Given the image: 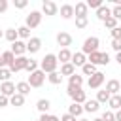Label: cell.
<instances>
[{
    "label": "cell",
    "mask_w": 121,
    "mask_h": 121,
    "mask_svg": "<svg viewBox=\"0 0 121 121\" xmlns=\"http://www.w3.org/2000/svg\"><path fill=\"white\" fill-rule=\"evenodd\" d=\"M57 66H59V59H57V55H53V53H47V55L42 59V62H40V70H43L45 74L57 72Z\"/></svg>",
    "instance_id": "obj_1"
},
{
    "label": "cell",
    "mask_w": 121,
    "mask_h": 121,
    "mask_svg": "<svg viewBox=\"0 0 121 121\" xmlns=\"http://www.w3.org/2000/svg\"><path fill=\"white\" fill-rule=\"evenodd\" d=\"M66 93H68V96L72 98V102H76V104H85L87 102V95H85V91H81V87H72V85H68V89H66Z\"/></svg>",
    "instance_id": "obj_2"
},
{
    "label": "cell",
    "mask_w": 121,
    "mask_h": 121,
    "mask_svg": "<svg viewBox=\"0 0 121 121\" xmlns=\"http://www.w3.org/2000/svg\"><path fill=\"white\" fill-rule=\"evenodd\" d=\"M98 45H100V40H98L96 36H89V38L83 42V45H81V53H85V55L89 57L91 53L98 51Z\"/></svg>",
    "instance_id": "obj_3"
},
{
    "label": "cell",
    "mask_w": 121,
    "mask_h": 121,
    "mask_svg": "<svg viewBox=\"0 0 121 121\" xmlns=\"http://www.w3.org/2000/svg\"><path fill=\"white\" fill-rule=\"evenodd\" d=\"M45 79H47L45 72L38 68L36 72H32V74L28 76V79H26V81H28V85H30V87H36V89H38V87H42V85H43V81H45Z\"/></svg>",
    "instance_id": "obj_4"
},
{
    "label": "cell",
    "mask_w": 121,
    "mask_h": 121,
    "mask_svg": "<svg viewBox=\"0 0 121 121\" xmlns=\"http://www.w3.org/2000/svg\"><path fill=\"white\" fill-rule=\"evenodd\" d=\"M87 62H91V64H108L110 62V55L108 53H102V51H95V53H91L89 57H87Z\"/></svg>",
    "instance_id": "obj_5"
},
{
    "label": "cell",
    "mask_w": 121,
    "mask_h": 121,
    "mask_svg": "<svg viewBox=\"0 0 121 121\" xmlns=\"http://www.w3.org/2000/svg\"><path fill=\"white\" fill-rule=\"evenodd\" d=\"M40 23H42V11H30V13L26 15L25 26H28V28H36V26H40Z\"/></svg>",
    "instance_id": "obj_6"
},
{
    "label": "cell",
    "mask_w": 121,
    "mask_h": 121,
    "mask_svg": "<svg viewBox=\"0 0 121 121\" xmlns=\"http://www.w3.org/2000/svg\"><path fill=\"white\" fill-rule=\"evenodd\" d=\"M26 64H28V57H15V60H13V64L9 66V70H11V74H17V72H21V70H25L26 68Z\"/></svg>",
    "instance_id": "obj_7"
},
{
    "label": "cell",
    "mask_w": 121,
    "mask_h": 121,
    "mask_svg": "<svg viewBox=\"0 0 121 121\" xmlns=\"http://www.w3.org/2000/svg\"><path fill=\"white\" fill-rule=\"evenodd\" d=\"M42 13H43V15H57V13H59V6H57L53 0H43V4H42Z\"/></svg>",
    "instance_id": "obj_8"
},
{
    "label": "cell",
    "mask_w": 121,
    "mask_h": 121,
    "mask_svg": "<svg viewBox=\"0 0 121 121\" xmlns=\"http://www.w3.org/2000/svg\"><path fill=\"white\" fill-rule=\"evenodd\" d=\"M104 74L102 72H96L95 76H91L89 79H87V85H89V89H100V85L104 83Z\"/></svg>",
    "instance_id": "obj_9"
},
{
    "label": "cell",
    "mask_w": 121,
    "mask_h": 121,
    "mask_svg": "<svg viewBox=\"0 0 121 121\" xmlns=\"http://www.w3.org/2000/svg\"><path fill=\"white\" fill-rule=\"evenodd\" d=\"M15 93H17L15 83H11V81H4V83H0V95H4V96H8V98H11Z\"/></svg>",
    "instance_id": "obj_10"
},
{
    "label": "cell",
    "mask_w": 121,
    "mask_h": 121,
    "mask_svg": "<svg viewBox=\"0 0 121 121\" xmlns=\"http://www.w3.org/2000/svg\"><path fill=\"white\" fill-rule=\"evenodd\" d=\"M11 53H13L15 57H23V55L26 53V42H23V40L13 42V43H11Z\"/></svg>",
    "instance_id": "obj_11"
},
{
    "label": "cell",
    "mask_w": 121,
    "mask_h": 121,
    "mask_svg": "<svg viewBox=\"0 0 121 121\" xmlns=\"http://www.w3.org/2000/svg\"><path fill=\"white\" fill-rule=\"evenodd\" d=\"M40 49H42V40L36 38V36H32V38L26 42V51L32 55V53H38Z\"/></svg>",
    "instance_id": "obj_12"
},
{
    "label": "cell",
    "mask_w": 121,
    "mask_h": 121,
    "mask_svg": "<svg viewBox=\"0 0 121 121\" xmlns=\"http://www.w3.org/2000/svg\"><path fill=\"white\" fill-rule=\"evenodd\" d=\"M57 43L62 47V49H68V45H72V36L68 32H59L57 34Z\"/></svg>",
    "instance_id": "obj_13"
},
{
    "label": "cell",
    "mask_w": 121,
    "mask_h": 121,
    "mask_svg": "<svg viewBox=\"0 0 121 121\" xmlns=\"http://www.w3.org/2000/svg\"><path fill=\"white\" fill-rule=\"evenodd\" d=\"M74 66H79V68H83L85 64H87V55L85 53H81V51H76L74 55H72V60H70Z\"/></svg>",
    "instance_id": "obj_14"
},
{
    "label": "cell",
    "mask_w": 121,
    "mask_h": 121,
    "mask_svg": "<svg viewBox=\"0 0 121 121\" xmlns=\"http://www.w3.org/2000/svg\"><path fill=\"white\" fill-rule=\"evenodd\" d=\"M106 91L113 96V95H119V91H121V83L117 81V79H110V81H106Z\"/></svg>",
    "instance_id": "obj_15"
},
{
    "label": "cell",
    "mask_w": 121,
    "mask_h": 121,
    "mask_svg": "<svg viewBox=\"0 0 121 121\" xmlns=\"http://www.w3.org/2000/svg\"><path fill=\"white\" fill-rule=\"evenodd\" d=\"M59 11H60V17L62 19H72L74 17V6L72 4H62L59 8Z\"/></svg>",
    "instance_id": "obj_16"
},
{
    "label": "cell",
    "mask_w": 121,
    "mask_h": 121,
    "mask_svg": "<svg viewBox=\"0 0 121 121\" xmlns=\"http://www.w3.org/2000/svg\"><path fill=\"white\" fill-rule=\"evenodd\" d=\"M98 108H100V104H98L96 98H95V100H89V98H87V102L83 104V112H87V113H96Z\"/></svg>",
    "instance_id": "obj_17"
},
{
    "label": "cell",
    "mask_w": 121,
    "mask_h": 121,
    "mask_svg": "<svg viewBox=\"0 0 121 121\" xmlns=\"http://www.w3.org/2000/svg\"><path fill=\"white\" fill-rule=\"evenodd\" d=\"M87 11H89V8H87L85 2H78L74 6V15L76 17H87Z\"/></svg>",
    "instance_id": "obj_18"
},
{
    "label": "cell",
    "mask_w": 121,
    "mask_h": 121,
    "mask_svg": "<svg viewBox=\"0 0 121 121\" xmlns=\"http://www.w3.org/2000/svg\"><path fill=\"white\" fill-rule=\"evenodd\" d=\"M96 17H98V19L104 23L108 17H112V8H108V6H104V4H102V6L96 9Z\"/></svg>",
    "instance_id": "obj_19"
},
{
    "label": "cell",
    "mask_w": 121,
    "mask_h": 121,
    "mask_svg": "<svg viewBox=\"0 0 121 121\" xmlns=\"http://www.w3.org/2000/svg\"><path fill=\"white\" fill-rule=\"evenodd\" d=\"M72 55H74V53H72L70 49H60V51H59V55H57V59H59V62H60V64H66V62H70V60H72Z\"/></svg>",
    "instance_id": "obj_20"
},
{
    "label": "cell",
    "mask_w": 121,
    "mask_h": 121,
    "mask_svg": "<svg viewBox=\"0 0 121 121\" xmlns=\"http://www.w3.org/2000/svg\"><path fill=\"white\" fill-rule=\"evenodd\" d=\"M13 60H15V55L11 53V49L2 53V62H4V66H6V68H9V66L13 64Z\"/></svg>",
    "instance_id": "obj_21"
},
{
    "label": "cell",
    "mask_w": 121,
    "mask_h": 121,
    "mask_svg": "<svg viewBox=\"0 0 121 121\" xmlns=\"http://www.w3.org/2000/svg\"><path fill=\"white\" fill-rule=\"evenodd\" d=\"M60 74L62 76H74L76 74V66L72 64V62H66V64H60Z\"/></svg>",
    "instance_id": "obj_22"
},
{
    "label": "cell",
    "mask_w": 121,
    "mask_h": 121,
    "mask_svg": "<svg viewBox=\"0 0 121 121\" xmlns=\"http://www.w3.org/2000/svg\"><path fill=\"white\" fill-rule=\"evenodd\" d=\"M15 89H17V93H19V95L26 96V95L30 93V89H32V87L28 85V81H19V83L15 85Z\"/></svg>",
    "instance_id": "obj_23"
},
{
    "label": "cell",
    "mask_w": 121,
    "mask_h": 121,
    "mask_svg": "<svg viewBox=\"0 0 121 121\" xmlns=\"http://www.w3.org/2000/svg\"><path fill=\"white\" fill-rule=\"evenodd\" d=\"M110 98H112V95H110L106 89L96 91V100H98V104H108V102H110Z\"/></svg>",
    "instance_id": "obj_24"
},
{
    "label": "cell",
    "mask_w": 121,
    "mask_h": 121,
    "mask_svg": "<svg viewBox=\"0 0 121 121\" xmlns=\"http://www.w3.org/2000/svg\"><path fill=\"white\" fill-rule=\"evenodd\" d=\"M68 113H70V115H74V117H79V115L83 113V106H81V104L72 102V104L68 106Z\"/></svg>",
    "instance_id": "obj_25"
},
{
    "label": "cell",
    "mask_w": 121,
    "mask_h": 121,
    "mask_svg": "<svg viewBox=\"0 0 121 121\" xmlns=\"http://www.w3.org/2000/svg\"><path fill=\"white\" fill-rule=\"evenodd\" d=\"M108 106H110V110L113 112H117V110H121V95H113L112 98H110V102H108Z\"/></svg>",
    "instance_id": "obj_26"
},
{
    "label": "cell",
    "mask_w": 121,
    "mask_h": 121,
    "mask_svg": "<svg viewBox=\"0 0 121 121\" xmlns=\"http://www.w3.org/2000/svg\"><path fill=\"white\" fill-rule=\"evenodd\" d=\"M4 38L9 42V43H13V42H17L19 40V34H17V28H8L6 32H4Z\"/></svg>",
    "instance_id": "obj_27"
},
{
    "label": "cell",
    "mask_w": 121,
    "mask_h": 121,
    "mask_svg": "<svg viewBox=\"0 0 121 121\" xmlns=\"http://www.w3.org/2000/svg\"><path fill=\"white\" fill-rule=\"evenodd\" d=\"M47 81L53 83V85H59V83H62V74L59 70L57 72H51V74H47Z\"/></svg>",
    "instance_id": "obj_28"
},
{
    "label": "cell",
    "mask_w": 121,
    "mask_h": 121,
    "mask_svg": "<svg viewBox=\"0 0 121 121\" xmlns=\"http://www.w3.org/2000/svg\"><path fill=\"white\" fill-rule=\"evenodd\" d=\"M36 108H38V112H42V113H47V110L51 108V102H49L47 98H40V100L36 102Z\"/></svg>",
    "instance_id": "obj_29"
},
{
    "label": "cell",
    "mask_w": 121,
    "mask_h": 121,
    "mask_svg": "<svg viewBox=\"0 0 121 121\" xmlns=\"http://www.w3.org/2000/svg\"><path fill=\"white\" fill-rule=\"evenodd\" d=\"M68 85H72V87H81V85H83V76H79V74L70 76V78H68Z\"/></svg>",
    "instance_id": "obj_30"
},
{
    "label": "cell",
    "mask_w": 121,
    "mask_h": 121,
    "mask_svg": "<svg viewBox=\"0 0 121 121\" xmlns=\"http://www.w3.org/2000/svg\"><path fill=\"white\" fill-rule=\"evenodd\" d=\"M9 104H11V106H15V108H21V106L25 104V96H23V95H19V93H15V95L9 98Z\"/></svg>",
    "instance_id": "obj_31"
},
{
    "label": "cell",
    "mask_w": 121,
    "mask_h": 121,
    "mask_svg": "<svg viewBox=\"0 0 121 121\" xmlns=\"http://www.w3.org/2000/svg\"><path fill=\"white\" fill-rule=\"evenodd\" d=\"M17 34H19V38H21V40H30V38H32V36H30V28H28V26H25V25L17 28Z\"/></svg>",
    "instance_id": "obj_32"
},
{
    "label": "cell",
    "mask_w": 121,
    "mask_h": 121,
    "mask_svg": "<svg viewBox=\"0 0 121 121\" xmlns=\"http://www.w3.org/2000/svg\"><path fill=\"white\" fill-rule=\"evenodd\" d=\"M81 72H83V76H89V78H91V76H95V74H96L98 70H96V66H95V64L87 62V64H85V66L81 68Z\"/></svg>",
    "instance_id": "obj_33"
},
{
    "label": "cell",
    "mask_w": 121,
    "mask_h": 121,
    "mask_svg": "<svg viewBox=\"0 0 121 121\" xmlns=\"http://www.w3.org/2000/svg\"><path fill=\"white\" fill-rule=\"evenodd\" d=\"M9 78H11V70L9 68H0V81L4 83V81H9Z\"/></svg>",
    "instance_id": "obj_34"
},
{
    "label": "cell",
    "mask_w": 121,
    "mask_h": 121,
    "mask_svg": "<svg viewBox=\"0 0 121 121\" xmlns=\"http://www.w3.org/2000/svg\"><path fill=\"white\" fill-rule=\"evenodd\" d=\"M104 26H106V28H110V30H113V28H115V26H119V25H117V19H115V17H108V19L104 21Z\"/></svg>",
    "instance_id": "obj_35"
},
{
    "label": "cell",
    "mask_w": 121,
    "mask_h": 121,
    "mask_svg": "<svg viewBox=\"0 0 121 121\" xmlns=\"http://www.w3.org/2000/svg\"><path fill=\"white\" fill-rule=\"evenodd\" d=\"M28 74H32V72H36L38 70V60H34V59H28V64H26V68H25Z\"/></svg>",
    "instance_id": "obj_36"
},
{
    "label": "cell",
    "mask_w": 121,
    "mask_h": 121,
    "mask_svg": "<svg viewBox=\"0 0 121 121\" xmlns=\"http://www.w3.org/2000/svg\"><path fill=\"white\" fill-rule=\"evenodd\" d=\"M87 25H89L87 17H76V28H85Z\"/></svg>",
    "instance_id": "obj_37"
},
{
    "label": "cell",
    "mask_w": 121,
    "mask_h": 121,
    "mask_svg": "<svg viewBox=\"0 0 121 121\" xmlns=\"http://www.w3.org/2000/svg\"><path fill=\"white\" fill-rule=\"evenodd\" d=\"M102 121H115V112H112V110L104 112L102 113Z\"/></svg>",
    "instance_id": "obj_38"
},
{
    "label": "cell",
    "mask_w": 121,
    "mask_h": 121,
    "mask_svg": "<svg viewBox=\"0 0 121 121\" xmlns=\"http://www.w3.org/2000/svg\"><path fill=\"white\" fill-rule=\"evenodd\" d=\"M40 121H60V117L51 115V113H42V115H40Z\"/></svg>",
    "instance_id": "obj_39"
},
{
    "label": "cell",
    "mask_w": 121,
    "mask_h": 121,
    "mask_svg": "<svg viewBox=\"0 0 121 121\" xmlns=\"http://www.w3.org/2000/svg\"><path fill=\"white\" fill-rule=\"evenodd\" d=\"M85 4H87V8H93V9H98V8L102 6V0H87Z\"/></svg>",
    "instance_id": "obj_40"
},
{
    "label": "cell",
    "mask_w": 121,
    "mask_h": 121,
    "mask_svg": "<svg viewBox=\"0 0 121 121\" xmlns=\"http://www.w3.org/2000/svg\"><path fill=\"white\" fill-rule=\"evenodd\" d=\"M112 34V40H121V26H115L113 30H110Z\"/></svg>",
    "instance_id": "obj_41"
},
{
    "label": "cell",
    "mask_w": 121,
    "mask_h": 121,
    "mask_svg": "<svg viewBox=\"0 0 121 121\" xmlns=\"http://www.w3.org/2000/svg\"><path fill=\"white\" fill-rule=\"evenodd\" d=\"M112 17H115L117 21L121 19V4H119V6H113V8H112Z\"/></svg>",
    "instance_id": "obj_42"
},
{
    "label": "cell",
    "mask_w": 121,
    "mask_h": 121,
    "mask_svg": "<svg viewBox=\"0 0 121 121\" xmlns=\"http://www.w3.org/2000/svg\"><path fill=\"white\" fill-rule=\"evenodd\" d=\"M26 0H13V6L17 8V9H23V8H26Z\"/></svg>",
    "instance_id": "obj_43"
},
{
    "label": "cell",
    "mask_w": 121,
    "mask_h": 121,
    "mask_svg": "<svg viewBox=\"0 0 121 121\" xmlns=\"http://www.w3.org/2000/svg\"><path fill=\"white\" fill-rule=\"evenodd\" d=\"M112 49L119 53L121 51V40H112Z\"/></svg>",
    "instance_id": "obj_44"
},
{
    "label": "cell",
    "mask_w": 121,
    "mask_h": 121,
    "mask_svg": "<svg viewBox=\"0 0 121 121\" xmlns=\"http://www.w3.org/2000/svg\"><path fill=\"white\" fill-rule=\"evenodd\" d=\"M8 104H9V98L4 96V95H0V108H6Z\"/></svg>",
    "instance_id": "obj_45"
},
{
    "label": "cell",
    "mask_w": 121,
    "mask_h": 121,
    "mask_svg": "<svg viewBox=\"0 0 121 121\" xmlns=\"http://www.w3.org/2000/svg\"><path fill=\"white\" fill-rule=\"evenodd\" d=\"M60 121H76V117H74V115H70V113L66 112V113L60 117Z\"/></svg>",
    "instance_id": "obj_46"
},
{
    "label": "cell",
    "mask_w": 121,
    "mask_h": 121,
    "mask_svg": "<svg viewBox=\"0 0 121 121\" xmlns=\"http://www.w3.org/2000/svg\"><path fill=\"white\" fill-rule=\"evenodd\" d=\"M8 9V0H0V13H4Z\"/></svg>",
    "instance_id": "obj_47"
},
{
    "label": "cell",
    "mask_w": 121,
    "mask_h": 121,
    "mask_svg": "<svg viewBox=\"0 0 121 121\" xmlns=\"http://www.w3.org/2000/svg\"><path fill=\"white\" fill-rule=\"evenodd\" d=\"M115 121H121V110L115 112Z\"/></svg>",
    "instance_id": "obj_48"
},
{
    "label": "cell",
    "mask_w": 121,
    "mask_h": 121,
    "mask_svg": "<svg viewBox=\"0 0 121 121\" xmlns=\"http://www.w3.org/2000/svg\"><path fill=\"white\" fill-rule=\"evenodd\" d=\"M115 60H117V62H119V64H121V51H119V53H117V55H115Z\"/></svg>",
    "instance_id": "obj_49"
},
{
    "label": "cell",
    "mask_w": 121,
    "mask_h": 121,
    "mask_svg": "<svg viewBox=\"0 0 121 121\" xmlns=\"http://www.w3.org/2000/svg\"><path fill=\"white\" fill-rule=\"evenodd\" d=\"M0 68H6V66H4V62H2V55H0Z\"/></svg>",
    "instance_id": "obj_50"
},
{
    "label": "cell",
    "mask_w": 121,
    "mask_h": 121,
    "mask_svg": "<svg viewBox=\"0 0 121 121\" xmlns=\"http://www.w3.org/2000/svg\"><path fill=\"white\" fill-rule=\"evenodd\" d=\"M93 121H102V117H95V119H93Z\"/></svg>",
    "instance_id": "obj_51"
},
{
    "label": "cell",
    "mask_w": 121,
    "mask_h": 121,
    "mask_svg": "<svg viewBox=\"0 0 121 121\" xmlns=\"http://www.w3.org/2000/svg\"><path fill=\"white\" fill-rule=\"evenodd\" d=\"M2 38H4V32H2V30H0V40H2Z\"/></svg>",
    "instance_id": "obj_52"
},
{
    "label": "cell",
    "mask_w": 121,
    "mask_h": 121,
    "mask_svg": "<svg viewBox=\"0 0 121 121\" xmlns=\"http://www.w3.org/2000/svg\"><path fill=\"white\" fill-rule=\"evenodd\" d=\"M78 121H89V119H78Z\"/></svg>",
    "instance_id": "obj_53"
},
{
    "label": "cell",
    "mask_w": 121,
    "mask_h": 121,
    "mask_svg": "<svg viewBox=\"0 0 121 121\" xmlns=\"http://www.w3.org/2000/svg\"><path fill=\"white\" fill-rule=\"evenodd\" d=\"M36 121H40V119H36Z\"/></svg>",
    "instance_id": "obj_54"
}]
</instances>
